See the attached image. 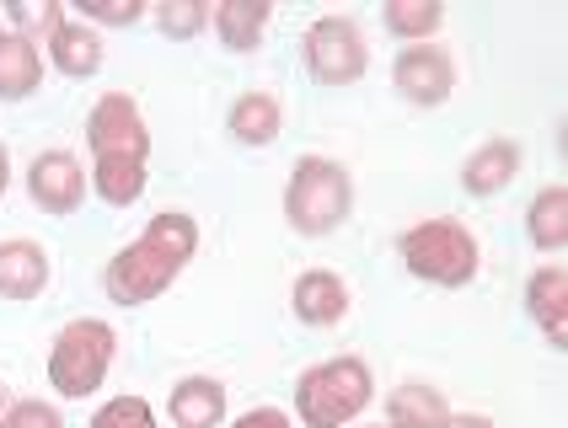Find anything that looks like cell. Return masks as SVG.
Segmentation results:
<instances>
[{
    "label": "cell",
    "instance_id": "277c9868",
    "mask_svg": "<svg viewBox=\"0 0 568 428\" xmlns=\"http://www.w3.org/2000/svg\"><path fill=\"white\" fill-rule=\"evenodd\" d=\"M376 397V380H371V365L365 359H327V365L306 369L295 380V412L306 428H344L348 418H359V407Z\"/></svg>",
    "mask_w": 568,
    "mask_h": 428
},
{
    "label": "cell",
    "instance_id": "f546056e",
    "mask_svg": "<svg viewBox=\"0 0 568 428\" xmlns=\"http://www.w3.org/2000/svg\"><path fill=\"white\" fill-rule=\"evenodd\" d=\"M0 412H6V386H0Z\"/></svg>",
    "mask_w": 568,
    "mask_h": 428
},
{
    "label": "cell",
    "instance_id": "4316f807",
    "mask_svg": "<svg viewBox=\"0 0 568 428\" xmlns=\"http://www.w3.org/2000/svg\"><path fill=\"white\" fill-rule=\"evenodd\" d=\"M231 428H295V424L284 418L280 407H253V412H242Z\"/></svg>",
    "mask_w": 568,
    "mask_h": 428
},
{
    "label": "cell",
    "instance_id": "ba28073f",
    "mask_svg": "<svg viewBox=\"0 0 568 428\" xmlns=\"http://www.w3.org/2000/svg\"><path fill=\"white\" fill-rule=\"evenodd\" d=\"M392 86L413 108H440L445 96L456 92V64L440 43H408L392 64Z\"/></svg>",
    "mask_w": 568,
    "mask_h": 428
},
{
    "label": "cell",
    "instance_id": "7c38bea8",
    "mask_svg": "<svg viewBox=\"0 0 568 428\" xmlns=\"http://www.w3.org/2000/svg\"><path fill=\"white\" fill-rule=\"evenodd\" d=\"M49 284V257L38 242H0V300H38Z\"/></svg>",
    "mask_w": 568,
    "mask_h": 428
},
{
    "label": "cell",
    "instance_id": "7402d4cb",
    "mask_svg": "<svg viewBox=\"0 0 568 428\" xmlns=\"http://www.w3.org/2000/svg\"><path fill=\"white\" fill-rule=\"evenodd\" d=\"M204 22H210V6L204 0H161L156 6V28L166 38H193Z\"/></svg>",
    "mask_w": 568,
    "mask_h": 428
},
{
    "label": "cell",
    "instance_id": "30bf717a",
    "mask_svg": "<svg viewBox=\"0 0 568 428\" xmlns=\"http://www.w3.org/2000/svg\"><path fill=\"white\" fill-rule=\"evenodd\" d=\"M290 310L306 327H338L348 316V284L333 268H306L290 289Z\"/></svg>",
    "mask_w": 568,
    "mask_h": 428
},
{
    "label": "cell",
    "instance_id": "5bb4252c",
    "mask_svg": "<svg viewBox=\"0 0 568 428\" xmlns=\"http://www.w3.org/2000/svg\"><path fill=\"white\" fill-rule=\"evenodd\" d=\"M280 123H284V108L274 92H242L231 102V113H225V129H231L236 145H274Z\"/></svg>",
    "mask_w": 568,
    "mask_h": 428
},
{
    "label": "cell",
    "instance_id": "3957f363",
    "mask_svg": "<svg viewBox=\"0 0 568 428\" xmlns=\"http://www.w3.org/2000/svg\"><path fill=\"white\" fill-rule=\"evenodd\" d=\"M354 210L348 166L333 155H301L284 187V220L295 236H333Z\"/></svg>",
    "mask_w": 568,
    "mask_h": 428
},
{
    "label": "cell",
    "instance_id": "d6986e66",
    "mask_svg": "<svg viewBox=\"0 0 568 428\" xmlns=\"http://www.w3.org/2000/svg\"><path fill=\"white\" fill-rule=\"evenodd\" d=\"M526 236L537 252H564L568 242V193L558 183L541 187L537 198H531V210H526Z\"/></svg>",
    "mask_w": 568,
    "mask_h": 428
},
{
    "label": "cell",
    "instance_id": "8992f818",
    "mask_svg": "<svg viewBox=\"0 0 568 428\" xmlns=\"http://www.w3.org/2000/svg\"><path fill=\"white\" fill-rule=\"evenodd\" d=\"M113 348H119L113 327H102L92 316H75L70 327H60L54 348H49V380L60 386V397L70 401L92 397L102 386V375H108V365H113Z\"/></svg>",
    "mask_w": 568,
    "mask_h": 428
},
{
    "label": "cell",
    "instance_id": "d4e9b609",
    "mask_svg": "<svg viewBox=\"0 0 568 428\" xmlns=\"http://www.w3.org/2000/svg\"><path fill=\"white\" fill-rule=\"evenodd\" d=\"M0 428H64V424H60V412H54L49 401L22 397V401H11V407L0 412Z\"/></svg>",
    "mask_w": 568,
    "mask_h": 428
},
{
    "label": "cell",
    "instance_id": "44dd1931",
    "mask_svg": "<svg viewBox=\"0 0 568 428\" xmlns=\"http://www.w3.org/2000/svg\"><path fill=\"white\" fill-rule=\"evenodd\" d=\"M381 22H386V32H397L408 43H429L445 22V6L440 0H386L381 6Z\"/></svg>",
    "mask_w": 568,
    "mask_h": 428
},
{
    "label": "cell",
    "instance_id": "4fadbf2b",
    "mask_svg": "<svg viewBox=\"0 0 568 428\" xmlns=\"http://www.w3.org/2000/svg\"><path fill=\"white\" fill-rule=\"evenodd\" d=\"M166 412H172L178 428H221L225 424V386L215 375H189V380L172 386Z\"/></svg>",
    "mask_w": 568,
    "mask_h": 428
},
{
    "label": "cell",
    "instance_id": "8fae6325",
    "mask_svg": "<svg viewBox=\"0 0 568 428\" xmlns=\"http://www.w3.org/2000/svg\"><path fill=\"white\" fill-rule=\"evenodd\" d=\"M515 172H520V145L515 140H488V145H477L467 155V166H462V187L473 193V198H494V193H505L515 183Z\"/></svg>",
    "mask_w": 568,
    "mask_h": 428
},
{
    "label": "cell",
    "instance_id": "9a60e30c",
    "mask_svg": "<svg viewBox=\"0 0 568 428\" xmlns=\"http://www.w3.org/2000/svg\"><path fill=\"white\" fill-rule=\"evenodd\" d=\"M43 81V60L22 32H0V102H28Z\"/></svg>",
    "mask_w": 568,
    "mask_h": 428
},
{
    "label": "cell",
    "instance_id": "cb8c5ba5",
    "mask_svg": "<svg viewBox=\"0 0 568 428\" xmlns=\"http://www.w3.org/2000/svg\"><path fill=\"white\" fill-rule=\"evenodd\" d=\"M75 11H81L87 22H102V28H129V22L145 17L140 0H75Z\"/></svg>",
    "mask_w": 568,
    "mask_h": 428
},
{
    "label": "cell",
    "instance_id": "7a4b0ae2",
    "mask_svg": "<svg viewBox=\"0 0 568 428\" xmlns=\"http://www.w3.org/2000/svg\"><path fill=\"white\" fill-rule=\"evenodd\" d=\"M87 145L97 161V193L108 204H134L145 193V161H151V129L140 119L134 96L124 92H102L87 113Z\"/></svg>",
    "mask_w": 568,
    "mask_h": 428
},
{
    "label": "cell",
    "instance_id": "5b68a950",
    "mask_svg": "<svg viewBox=\"0 0 568 428\" xmlns=\"http://www.w3.org/2000/svg\"><path fill=\"white\" fill-rule=\"evenodd\" d=\"M397 257L413 278L424 284H445V289H462L477 278V242L462 220H424L397 236Z\"/></svg>",
    "mask_w": 568,
    "mask_h": 428
},
{
    "label": "cell",
    "instance_id": "603a6c76",
    "mask_svg": "<svg viewBox=\"0 0 568 428\" xmlns=\"http://www.w3.org/2000/svg\"><path fill=\"white\" fill-rule=\"evenodd\" d=\"M92 428H156V412H151V401H140V397H113V401H102Z\"/></svg>",
    "mask_w": 568,
    "mask_h": 428
},
{
    "label": "cell",
    "instance_id": "83f0119b",
    "mask_svg": "<svg viewBox=\"0 0 568 428\" xmlns=\"http://www.w3.org/2000/svg\"><path fill=\"white\" fill-rule=\"evenodd\" d=\"M440 428H499L494 418H483V412H450Z\"/></svg>",
    "mask_w": 568,
    "mask_h": 428
},
{
    "label": "cell",
    "instance_id": "ffe728a7",
    "mask_svg": "<svg viewBox=\"0 0 568 428\" xmlns=\"http://www.w3.org/2000/svg\"><path fill=\"white\" fill-rule=\"evenodd\" d=\"M392 424L397 428H440L450 412H445V397L435 386H424V380H403L397 391H392Z\"/></svg>",
    "mask_w": 568,
    "mask_h": 428
},
{
    "label": "cell",
    "instance_id": "e0dca14e",
    "mask_svg": "<svg viewBox=\"0 0 568 428\" xmlns=\"http://www.w3.org/2000/svg\"><path fill=\"white\" fill-rule=\"evenodd\" d=\"M49 60L60 75H97L102 70V38L92 28H81V22H60V28L49 32Z\"/></svg>",
    "mask_w": 568,
    "mask_h": 428
},
{
    "label": "cell",
    "instance_id": "f1b7e54d",
    "mask_svg": "<svg viewBox=\"0 0 568 428\" xmlns=\"http://www.w3.org/2000/svg\"><path fill=\"white\" fill-rule=\"evenodd\" d=\"M6 183H11V155H6V145H0V193H6Z\"/></svg>",
    "mask_w": 568,
    "mask_h": 428
},
{
    "label": "cell",
    "instance_id": "52a82bcc",
    "mask_svg": "<svg viewBox=\"0 0 568 428\" xmlns=\"http://www.w3.org/2000/svg\"><path fill=\"white\" fill-rule=\"evenodd\" d=\"M301 60L322 86H354L371 70V43L354 17H322L301 38Z\"/></svg>",
    "mask_w": 568,
    "mask_h": 428
},
{
    "label": "cell",
    "instance_id": "6da1fadb",
    "mask_svg": "<svg viewBox=\"0 0 568 428\" xmlns=\"http://www.w3.org/2000/svg\"><path fill=\"white\" fill-rule=\"evenodd\" d=\"M193 252H199V225H193V214L166 210L145 225V236H134V242L108 263L102 289H108L113 306H145V300H156V295L172 289V278L193 263Z\"/></svg>",
    "mask_w": 568,
    "mask_h": 428
},
{
    "label": "cell",
    "instance_id": "4dcf8cb0",
    "mask_svg": "<svg viewBox=\"0 0 568 428\" xmlns=\"http://www.w3.org/2000/svg\"><path fill=\"white\" fill-rule=\"evenodd\" d=\"M386 428H397V424H386Z\"/></svg>",
    "mask_w": 568,
    "mask_h": 428
},
{
    "label": "cell",
    "instance_id": "ac0fdd59",
    "mask_svg": "<svg viewBox=\"0 0 568 428\" xmlns=\"http://www.w3.org/2000/svg\"><path fill=\"white\" fill-rule=\"evenodd\" d=\"M268 17H274V11H268L263 0H225L210 22H215V32H221V43L231 54H253L257 43H263Z\"/></svg>",
    "mask_w": 568,
    "mask_h": 428
},
{
    "label": "cell",
    "instance_id": "9c48e42d",
    "mask_svg": "<svg viewBox=\"0 0 568 428\" xmlns=\"http://www.w3.org/2000/svg\"><path fill=\"white\" fill-rule=\"evenodd\" d=\"M28 193L32 204L43 214H75L81 210V198H87V172H81V161L70 151H43L32 155L28 166Z\"/></svg>",
    "mask_w": 568,
    "mask_h": 428
},
{
    "label": "cell",
    "instance_id": "484cf974",
    "mask_svg": "<svg viewBox=\"0 0 568 428\" xmlns=\"http://www.w3.org/2000/svg\"><path fill=\"white\" fill-rule=\"evenodd\" d=\"M11 22H17V32L28 38V28L54 32V28L64 22V17H60V6H11Z\"/></svg>",
    "mask_w": 568,
    "mask_h": 428
},
{
    "label": "cell",
    "instance_id": "2e32d148",
    "mask_svg": "<svg viewBox=\"0 0 568 428\" xmlns=\"http://www.w3.org/2000/svg\"><path fill=\"white\" fill-rule=\"evenodd\" d=\"M526 310H531V322L547 333V343L564 348L568 327H564V268H558V263H547V268H537V274L526 278Z\"/></svg>",
    "mask_w": 568,
    "mask_h": 428
}]
</instances>
